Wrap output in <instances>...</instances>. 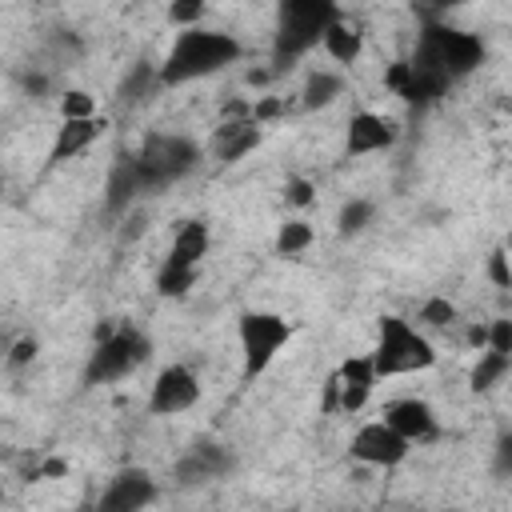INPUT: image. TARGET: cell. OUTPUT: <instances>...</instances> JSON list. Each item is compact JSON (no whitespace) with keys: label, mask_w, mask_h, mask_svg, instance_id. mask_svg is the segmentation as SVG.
<instances>
[{"label":"cell","mask_w":512,"mask_h":512,"mask_svg":"<svg viewBox=\"0 0 512 512\" xmlns=\"http://www.w3.org/2000/svg\"><path fill=\"white\" fill-rule=\"evenodd\" d=\"M240 40L232 32H212V28H180V36L172 40L168 56L156 64L160 68V84H188V80H204L228 64L240 60Z\"/></svg>","instance_id":"obj_1"},{"label":"cell","mask_w":512,"mask_h":512,"mask_svg":"<svg viewBox=\"0 0 512 512\" xmlns=\"http://www.w3.org/2000/svg\"><path fill=\"white\" fill-rule=\"evenodd\" d=\"M336 4L332 0H280V20H276V64H292L300 60L308 48L320 44L324 28L336 20Z\"/></svg>","instance_id":"obj_2"},{"label":"cell","mask_w":512,"mask_h":512,"mask_svg":"<svg viewBox=\"0 0 512 512\" xmlns=\"http://www.w3.org/2000/svg\"><path fill=\"white\" fill-rule=\"evenodd\" d=\"M132 164L140 172L144 192H160V188L184 180L200 164V144H192L188 136H176V132H152L140 144V152L132 156Z\"/></svg>","instance_id":"obj_3"},{"label":"cell","mask_w":512,"mask_h":512,"mask_svg":"<svg viewBox=\"0 0 512 512\" xmlns=\"http://www.w3.org/2000/svg\"><path fill=\"white\" fill-rule=\"evenodd\" d=\"M376 376H404L436 364V348L424 332H416L404 316H384L380 320V340L372 352Z\"/></svg>","instance_id":"obj_4"},{"label":"cell","mask_w":512,"mask_h":512,"mask_svg":"<svg viewBox=\"0 0 512 512\" xmlns=\"http://www.w3.org/2000/svg\"><path fill=\"white\" fill-rule=\"evenodd\" d=\"M152 356V340L140 332V328H112L104 340H96L92 356H88V368H84V380L88 384H112V380H124L132 376L144 360Z\"/></svg>","instance_id":"obj_5"},{"label":"cell","mask_w":512,"mask_h":512,"mask_svg":"<svg viewBox=\"0 0 512 512\" xmlns=\"http://www.w3.org/2000/svg\"><path fill=\"white\" fill-rule=\"evenodd\" d=\"M236 336H240V352H244V376L252 380L292 340V324L276 312H244L240 324H236Z\"/></svg>","instance_id":"obj_6"},{"label":"cell","mask_w":512,"mask_h":512,"mask_svg":"<svg viewBox=\"0 0 512 512\" xmlns=\"http://www.w3.org/2000/svg\"><path fill=\"white\" fill-rule=\"evenodd\" d=\"M408 452H412V444L384 420H372V424L356 428V436H352V456L372 468H396Z\"/></svg>","instance_id":"obj_7"},{"label":"cell","mask_w":512,"mask_h":512,"mask_svg":"<svg viewBox=\"0 0 512 512\" xmlns=\"http://www.w3.org/2000/svg\"><path fill=\"white\" fill-rule=\"evenodd\" d=\"M196 400H200V380H196V372L184 368V364H168V368L156 376L152 392H148V412H156V416H176V412H188Z\"/></svg>","instance_id":"obj_8"},{"label":"cell","mask_w":512,"mask_h":512,"mask_svg":"<svg viewBox=\"0 0 512 512\" xmlns=\"http://www.w3.org/2000/svg\"><path fill=\"white\" fill-rule=\"evenodd\" d=\"M152 500H156V480L144 468H124L104 488V496H100L96 508L100 512H136V508H148Z\"/></svg>","instance_id":"obj_9"},{"label":"cell","mask_w":512,"mask_h":512,"mask_svg":"<svg viewBox=\"0 0 512 512\" xmlns=\"http://www.w3.org/2000/svg\"><path fill=\"white\" fill-rule=\"evenodd\" d=\"M232 468H236V456H232L224 444H216V440H196V444L180 456L176 480L200 484V480H216V476H224V472H232Z\"/></svg>","instance_id":"obj_10"},{"label":"cell","mask_w":512,"mask_h":512,"mask_svg":"<svg viewBox=\"0 0 512 512\" xmlns=\"http://www.w3.org/2000/svg\"><path fill=\"white\" fill-rule=\"evenodd\" d=\"M256 144H260V124H256L252 116H240V120H220V128H216L212 140H208V152H212L220 164H236V160L248 156Z\"/></svg>","instance_id":"obj_11"},{"label":"cell","mask_w":512,"mask_h":512,"mask_svg":"<svg viewBox=\"0 0 512 512\" xmlns=\"http://www.w3.org/2000/svg\"><path fill=\"white\" fill-rule=\"evenodd\" d=\"M384 424H392L408 444H420V440H432L436 436V412L424 400H416V396L392 400L384 408Z\"/></svg>","instance_id":"obj_12"},{"label":"cell","mask_w":512,"mask_h":512,"mask_svg":"<svg viewBox=\"0 0 512 512\" xmlns=\"http://www.w3.org/2000/svg\"><path fill=\"white\" fill-rule=\"evenodd\" d=\"M396 140V124L376 116V112H356L348 120V132H344V148L348 156H368V152H380Z\"/></svg>","instance_id":"obj_13"},{"label":"cell","mask_w":512,"mask_h":512,"mask_svg":"<svg viewBox=\"0 0 512 512\" xmlns=\"http://www.w3.org/2000/svg\"><path fill=\"white\" fill-rule=\"evenodd\" d=\"M104 128H108L104 116H76V120H64L60 132H56V140H52L48 160H52V164H64V160L80 156L88 144H96V140L104 136Z\"/></svg>","instance_id":"obj_14"},{"label":"cell","mask_w":512,"mask_h":512,"mask_svg":"<svg viewBox=\"0 0 512 512\" xmlns=\"http://www.w3.org/2000/svg\"><path fill=\"white\" fill-rule=\"evenodd\" d=\"M136 196H144V184H140V172H136L132 156H124V160L108 172L104 204H108V212H112V216H120V212H128V208H132V200H136Z\"/></svg>","instance_id":"obj_15"},{"label":"cell","mask_w":512,"mask_h":512,"mask_svg":"<svg viewBox=\"0 0 512 512\" xmlns=\"http://www.w3.org/2000/svg\"><path fill=\"white\" fill-rule=\"evenodd\" d=\"M208 244H212L208 224H204V220H184V224L176 228V236H172V252H168V260L200 264V260L208 256Z\"/></svg>","instance_id":"obj_16"},{"label":"cell","mask_w":512,"mask_h":512,"mask_svg":"<svg viewBox=\"0 0 512 512\" xmlns=\"http://www.w3.org/2000/svg\"><path fill=\"white\" fill-rule=\"evenodd\" d=\"M156 88H160V68H156L152 60H136V64L124 72V80H120L116 96H120L124 104H144Z\"/></svg>","instance_id":"obj_17"},{"label":"cell","mask_w":512,"mask_h":512,"mask_svg":"<svg viewBox=\"0 0 512 512\" xmlns=\"http://www.w3.org/2000/svg\"><path fill=\"white\" fill-rule=\"evenodd\" d=\"M320 44H324V52H328L332 60H340V64H352V60L360 56V48H364V36H360L352 24H344V20L336 16V20L324 28Z\"/></svg>","instance_id":"obj_18"},{"label":"cell","mask_w":512,"mask_h":512,"mask_svg":"<svg viewBox=\"0 0 512 512\" xmlns=\"http://www.w3.org/2000/svg\"><path fill=\"white\" fill-rule=\"evenodd\" d=\"M508 368H512V352L484 348V352H480V360H476V368H472V376H468L472 392H488V388H496V384L508 376Z\"/></svg>","instance_id":"obj_19"},{"label":"cell","mask_w":512,"mask_h":512,"mask_svg":"<svg viewBox=\"0 0 512 512\" xmlns=\"http://www.w3.org/2000/svg\"><path fill=\"white\" fill-rule=\"evenodd\" d=\"M340 88H344V80H340L336 72H312V76L304 80L300 108H324V104H332V100L340 96Z\"/></svg>","instance_id":"obj_20"},{"label":"cell","mask_w":512,"mask_h":512,"mask_svg":"<svg viewBox=\"0 0 512 512\" xmlns=\"http://www.w3.org/2000/svg\"><path fill=\"white\" fill-rule=\"evenodd\" d=\"M196 284V264H180V260H164L156 272V292L160 296H184Z\"/></svg>","instance_id":"obj_21"},{"label":"cell","mask_w":512,"mask_h":512,"mask_svg":"<svg viewBox=\"0 0 512 512\" xmlns=\"http://www.w3.org/2000/svg\"><path fill=\"white\" fill-rule=\"evenodd\" d=\"M372 216H376V204L372 200H348L340 208V216H336V232L340 236H360L372 224Z\"/></svg>","instance_id":"obj_22"},{"label":"cell","mask_w":512,"mask_h":512,"mask_svg":"<svg viewBox=\"0 0 512 512\" xmlns=\"http://www.w3.org/2000/svg\"><path fill=\"white\" fill-rule=\"evenodd\" d=\"M312 244V224L308 220H288V224H280V232H276V252L280 256H296V252H304Z\"/></svg>","instance_id":"obj_23"},{"label":"cell","mask_w":512,"mask_h":512,"mask_svg":"<svg viewBox=\"0 0 512 512\" xmlns=\"http://www.w3.org/2000/svg\"><path fill=\"white\" fill-rule=\"evenodd\" d=\"M336 380H340V384H348V388H372L380 376H376V364H372V356H348V360L340 364Z\"/></svg>","instance_id":"obj_24"},{"label":"cell","mask_w":512,"mask_h":512,"mask_svg":"<svg viewBox=\"0 0 512 512\" xmlns=\"http://www.w3.org/2000/svg\"><path fill=\"white\" fill-rule=\"evenodd\" d=\"M416 320L428 324V328H448V324H456V304H452L448 296H428V300L420 304Z\"/></svg>","instance_id":"obj_25"},{"label":"cell","mask_w":512,"mask_h":512,"mask_svg":"<svg viewBox=\"0 0 512 512\" xmlns=\"http://www.w3.org/2000/svg\"><path fill=\"white\" fill-rule=\"evenodd\" d=\"M208 12V0H172L168 4V24L176 28H196Z\"/></svg>","instance_id":"obj_26"},{"label":"cell","mask_w":512,"mask_h":512,"mask_svg":"<svg viewBox=\"0 0 512 512\" xmlns=\"http://www.w3.org/2000/svg\"><path fill=\"white\" fill-rule=\"evenodd\" d=\"M60 116L64 120H76V116H96V96L84 92V88H72L60 96Z\"/></svg>","instance_id":"obj_27"},{"label":"cell","mask_w":512,"mask_h":512,"mask_svg":"<svg viewBox=\"0 0 512 512\" xmlns=\"http://www.w3.org/2000/svg\"><path fill=\"white\" fill-rule=\"evenodd\" d=\"M312 196H316V188H312V180H308V176H292V180L284 184V200H288L292 208L312 204Z\"/></svg>","instance_id":"obj_28"},{"label":"cell","mask_w":512,"mask_h":512,"mask_svg":"<svg viewBox=\"0 0 512 512\" xmlns=\"http://www.w3.org/2000/svg\"><path fill=\"white\" fill-rule=\"evenodd\" d=\"M36 352H40L36 336H20V340H12V344H8V364L24 368V364H32V360H36Z\"/></svg>","instance_id":"obj_29"},{"label":"cell","mask_w":512,"mask_h":512,"mask_svg":"<svg viewBox=\"0 0 512 512\" xmlns=\"http://www.w3.org/2000/svg\"><path fill=\"white\" fill-rule=\"evenodd\" d=\"M488 280H492L496 288H512V272H508V252H504V248H496V252L488 256Z\"/></svg>","instance_id":"obj_30"},{"label":"cell","mask_w":512,"mask_h":512,"mask_svg":"<svg viewBox=\"0 0 512 512\" xmlns=\"http://www.w3.org/2000/svg\"><path fill=\"white\" fill-rule=\"evenodd\" d=\"M484 348L512 352V320H492V324H488V344H484Z\"/></svg>","instance_id":"obj_31"},{"label":"cell","mask_w":512,"mask_h":512,"mask_svg":"<svg viewBox=\"0 0 512 512\" xmlns=\"http://www.w3.org/2000/svg\"><path fill=\"white\" fill-rule=\"evenodd\" d=\"M280 112H284V104L272 100V96H264V100H256V104L248 108V116H252L256 124H264V120H272V116H280Z\"/></svg>","instance_id":"obj_32"},{"label":"cell","mask_w":512,"mask_h":512,"mask_svg":"<svg viewBox=\"0 0 512 512\" xmlns=\"http://www.w3.org/2000/svg\"><path fill=\"white\" fill-rule=\"evenodd\" d=\"M384 84H388L392 92H404V88H408V64H392V68L384 72Z\"/></svg>","instance_id":"obj_33"},{"label":"cell","mask_w":512,"mask_h":512,"mask_svg":"<svg viewBox=\"0 0 512 512\" xmlns=\"http://www.w3.org/2000/svg\"><path fill=\"white\" fill-rule=\"evenodd\" d=\"M40 476H44V480H60V476H68V460H64V456H48V460L40 464Z\"/></svg>","instance_id":"obj_34"},{"label":"cell","mask_w":512,"mask_h":512,"mask_svg":"<svg viewBox=\"0 0 512 512\" xmlns=\"http://www.w3.org/2000/svg\"><path fill=\"white\" fill-rule=\"evenodd\" d=\"M512 468V436H500V444H496V472L504 476Z\"/></svg>","instance_id":"obj_35"},{"label":"cell","mask_w":512,"mask_h":512,"mask_svg":"<svg viewBox=\"0 0 512 512\" xmlns=\"http://www.w3.org/2000/svg\"><path fill=\"white\" fill-rule=\"evenodd\" d=\"M468 344H472V348H484V344H488V324H472V328H468Z\"/></svg>","instance_id":"obj_36"},{"label":"cell","mask_w":512,"mask_h":512,"mask_svg":"<svg viewBox=\"0 0 512 512\" xmlns=\"http://www.w3.org/2000/svg\"><path fill=\"white\" fill-rule=\"evenodd\" d=\"M336 392H340V384H336V376H332L328 388H324V412H336Z\"/></svg>","instance_id":"obj_37"},{"label":"cell","mask_w":512,"mask_h":512,"mask_svg":"<svg viewBox=\"0 0 512 512\" xmlns=\"http://www.w3.org/2000/svg\"><path fill=\"white\" fill-rule=\"evenodd\" d=\"M24 88H28V92H36V96H40V92H44V88H48V76H24Z\"/></svg>","instance_id":"obj_38"},{"label":"cell","mask_w":512,"mask_h":512,"mask_svg":"<svg viewBox=\"0 0 512 512\" xmlns=\"http://www.w3.org/2000/svg\"><path fill=\"white\" fill-rule=\"evenodd\" d=\"M428 4H432V12H448V8H460L468 0H428Z\"/></svg>","instance_id":"obj_39"},{"label":"cell","mask_w":512,"mask_h":512,"mask_svg":"<svg viewBox=\"0 0 512 512\" xmlns=\"http://www.w3.org/2000/svg\"><path fill=\"white\" fill-rule=\"evenodd\" d=\"M268 80H272V72H264V68L260 72H248V84H268Z\"/></svg>","instance_id":"obj_40"},{"label":"cell","mask_w":512,"mask_h":512,"mask_svg":"<svg viewBox=\"0 0 512 512\" xmlns=\"http://www.w3.org/2000/svg\"><path fill=\"white\" fill-rule=\"evenodd\" d=\"M36 4H44V8H52V4H56V0H36Z\"/></svg>","instance_id":"obj_41"}]
</instances>
